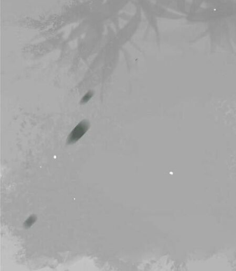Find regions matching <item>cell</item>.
<instances>
[{"instance_id":"obj_1","label":"cell","mask_w":236,"mask_h":271,"mask_svg":"<svg viewBox=\"0 0 236 271\" xmlns=\"http://www.w3.org/2000/svg\"><path fill=\"white\" fill-rule=\"evenodd\" d=\"M89 127L90 124L88 121L83 120L80 122L68 136L67 139V144H73L80 140L88 131Z\"/></svg>"},{"instance_id":"obj_2","label":"cell","mask_w":236,"mask_h":271,"mask_svg":"<svg viewBox=\"0 0 236 271\" xmlns=\"http://www.w3.org/2000/svg\"><path fill=\"white\" fill-rule=\"evenodd\" d=\"M93 96V92L91 91H88L87 93H86L85 95L82 97L81 99V101L80 102V103L81 104H84L87 103L88 102V101L91 99L92 97Z\"/></svg>"}]
</instances>
